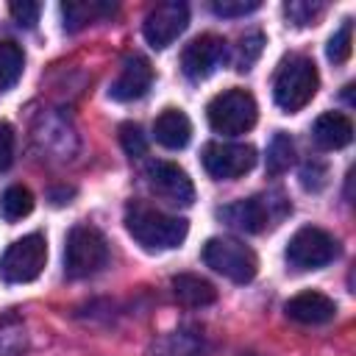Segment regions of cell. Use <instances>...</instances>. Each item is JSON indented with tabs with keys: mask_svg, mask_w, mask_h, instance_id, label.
<instances>
[{
	"mask_svg": "<svg viewBox=\"0 0 356 356\" xmlns=\"http://www.w3.org/2000/svg\"><path fill=\"white\" fill-rule=\"evenodd\" d=\"M339 253L337 239L314 225H306L300 231H295V236L286 245V261L298 270H317L325 267L328 261H334Z\"/></svg>",
	"mask_w": 356,
	"mask_h": 356,
	"instance_id": "cell-8",
	"label": "cell"
},
{
	"mask_svg": "<svg viewBox=\"0 0 356 356\" xmlns=\"http://www.w3.org/2000/svg\"><path fill=\"white\" fill-rule=\"evenodd\" d=\"M222 58H225V39L217 33H203L184 47L181 67H184L186 78L203 81L222 64Z\"/></svg>",
	"mask_w": 356,
	"mask_h": 356,
	"instance_id": "cell-11",
	"label": "cell"
},
{
	"mask_svg": "<svg viewBox=\"0 0 356 356\" xmlns=\"http://www.w3.org/2000/svg\"><path fill=\"white\" fill-rule=\"evenodd\" d=\"M300 184L306 189H320L325 186V167L323 164H306L303 172H300Z\"/></svg>",
	"mask_w": 356,
	"mask_h": 356,
	"instance_id": "cell-29",
	"label": "cell"
},
{
	"mask_svg": "<svg viewBox=\"0 0 356 356\" xmlns=\"http://www.w3.org/2000/svg\"><path fill=\"white\" fill-rule=\"evenodd\" d=\"M31 211H33V195H31L28 186L14 184V186H8V189L3 192V197H0V214H3L8 222H17V220L28 217Z\"/></svg>",
	"mask_w": 356,
	"mask_h": 356,
	"instance_id": "cell-19",
	"label": "cell"
},
{
	"mask_svg": "<svg viewBox=\"0 0 356 356\" xmlns=\"http://www.w3.org/2000/svg\"><path fill=\"white\" fill-rule=\"evenodd\" d=\"M14 145H17L14 128L8 122H0V172L11 167V161H14Z\"/></svg>",
	"mask_w": 356,
	"mask_h": 356,
	"instance_id": "cell-28",
	"label": "cell"
},
{
	"mask_svg": "<svg viewBox=\"0 0 356 356\" xmlns=\"http://www.w3.org/2000/svg\"><path fill=\"white\" fill-rule=\"evenodd\" d=\"M172 295H175L178 303L192 306V309H197V306H209V303L217 300V289H214V284H209L206 278L192 275V273H181V275L172 278Z\"/></svg>",
	"mask_w": 356,
	"mask_h": 356,
	"instance_id": "cell-17",
	"label": "cell"
},
{
	"mask_svg": "<svg viewBox=\"0 0 356 356\" xmlns=\"http://www.w3.org/2000/svg\"><path fill=\"white\" fill-rule=\"evenodd\" d=\"M22 64H25L22 47H19L17 42L0 39V92H3V89H11V86L19 81Z\"/></svg>",
	"mask_w": 356,
	"mask_h": 356,
	"instance_id": "cell-20",
	"label": "cell"
},
{
	"mask_svg": "<svg viewBox=\"0 0 356 356\" xmlns=\"http://www.w3.org/2000/svg\"><path fill=\"white\" fill-rule=\"evenodd\" d=\"M206 114H209V125L217 134L239 136V134H248L256 125L259 108H256V100H253L250 92L234 86V89H225V92L214 95Z\"/></svg>",
	"mask_w": 356,
	"mask_h": 356,
	"instance_id": "cell-3",
	"label": "cell"
},
{
	"mask_svg": "<svg viewBox=\"0 0 356 356\" xmlns=\"http://www.w3.org/2000/svg\"><path fill=\"white\" fill-rule=\"evenodd\" d=\"M292 159H295V145H292V139L286 134L278 131L273 136L270 147H267V172L270 175H281L284 170H289Z\"/></svg>",
	"mask_w": 356,
	"mask_h": 356,
	"instance_id": "cell-21",
	"label": "cell"
},
{
	"mask_svg": "<svg viewBox=\"0 0 356 356\" xmlns=\"http://www.w3.org/2000/svg\"><path fill=\"white\" fill-rule=\"evenodd\" d=\"M323 11H325L323 3H300V0H292V3L284 6V14H286L289 22H295V25H312Z\"/></svg>",
	"mask_w": 356,
	"mask_h": 356,
	"instance_id": "cell-24",
	"label": "cell"
},
{
	"mask_svg": "<svg viewBox=\"0 0 356 356\" xmlns=\"http://www.w3.org/2000/svg\"><path fill=\"white\" fill-rule=\"evenodd\" d=\"M61 14H64V25L67 31H81L108 14H114V6L111 3H100V0H70L61 6Z\"/></svg>",
	"mask_w": 356,
	"mask_h": 356,
	"instance_id": "cell-18",
	"label": "cell"
},
{
	"mask_svg": "<svg viewBox=\"0 0 356 356\" xmlns=\"http://www.w3.org/2000/svg\"><path fill=\"white\" fill-rule=\"evenodd\" d=\"M203 261H206L214 273L225 275V278L234 281V284H248V281H253V275H256V270H259L256 253H253L245 242L228 239V236H211V239L203 245Z\"/></svg>",
	"mask_w": 356,
	"mask_h": 356,
	"instance_id": "cell-5",
	"label": "cell"
},
{
	"mask_svg": "<svg viewBox=\"0 0 356 356\" xmlns=\"http://www.w3.org/2000/svg\"><path fill=\"white\" fill-rule=\"evenodd\" d=\"M312 134H314V142L323 150H339V147L350 145V139H353V122H350L348 114L325 111V114L317 117Z\"/></svg>",
	"mask_w": 356,
	"mask_h": 356,
	"instance_id": "cell-16",
	"label": "cell"
},
{
	"mask_svg": "<svg viewBox=\"0 0 356 356\" xmlns=\"http://www.w3.org/2000/svg\"><path fill=\"white\" fill-rule=\"evenodd\" d=\"M120 142H122V147H125L128 156H142V153L147 150L145 134H142V128H139L136 122H125V125H120Z\"/></svg>",
	"mask_w": 356,
	"mask_h": 356,
	"instance_id": "cell-25",
	"label": "cell"
},
{
	"mask_svg": "<svg viewBox=\"0 0 356 356\" xmlns=\"http://www.w3.org/2000/svg\"><path fill=\"white\" fill-rule=\"evenodd\" d=\"M317 86H320V75L314 61L306 56H292L281 64L273 83V95L278 108H284L286 114H295L306 103H312V97L317 95Z\"/></svg>",
	"mask_w": 356,
	"mask_h": 356,
	"instance_id": "cell-2",
	"label": "cell"
},
{
	"mask_svg": "<svg viewBox=\"0 0 356 356\" xmlns=\"http://www.w3.org/2000/svg\"><path fill=\"white\" fill-rule=\"evenodd\" d=\"M256 164V150L239 142H209L203 147V167L217 181H234L250 172Z\"/></svg>",
	"mask_w": 356,
	"mask_h": 356,
	"instance_id": "cell-9",
	"label": "cell"
},
{
	"mask_svg": "<svg viewBox=\"0 0 356 356\" xmlns=\"http://www.w3.org/2000/svg\"><path fill=\"white\" fill-rule=\"evenodd\" d=\"M189 25V8L186 3L181 0H167V3H159L156 8H150V14L145 17V39L150 47L156 50H164L167 44H172Z\"/></svg>",
	"mask_w": 356,
	"mask_h": 356,
	"instance_id": "cell-10",
	"label": "cell"
},
{
	"mask_svg": "<svg viewBox=\"0 0 356 356\" xmlns=\"http://www.w3.org/2000/svg\"><path fill=\"white\" fill-rule=\"evenodd\" d=\"M284 312H286V317L295 320V323L320 325V323H328V320L337 314V303H334L328 295L309 289V292H300V295L289 298L286 306H284Z\"/></svg>",
	"mask_w": 356,
	"mask_h": 356,
	"instance_id": "cell-14",
	"label": "cell"
},
{
	"mask_svg": "<svg viewBox=\"0 0 356 356\" xmlns=\"http://www.w3.org/2000/svg\"><path fill=\"white\" fill-rule=\"evenodd\" d=\"M47 261V242L42 234H28L11 242L0 259V273L8 284H28L39 278Z\"/></svg>",
	"mask_w": 356,
	"mask_h": 356,
	"instance_id": "cell-7",
	"label": "cell"
},
{
	"mask_svg": "<svg viewBox=\"0 0 356 356\" xmlns=\"http://www.w3.org/2000/svg\"><path fill=\"white\" fill-rule=\"evenodd\" d=\"M150 83H153V67H150V61L145 56H131V58H125V64H122L120 75L114 78L108 95L114 100H120V103H128V100L142 97L150 89Z\"/></svg>",
	"mask_w": 356,
	"mask_h": 356,
	"instance_id": "cell-13",
	"label": "cell"
},
{
	"mask_svg": "<svg viewBox=\"0 0 356 356\" xmlns=\"http://www.w3.org/2000/svg\"><path fill=\"white\" fill-rule=\"evenodd\" d=\"M289 211L286 200H281L278 195H256L248 200H236L225 209H220V220H225L228 225L248 231V234H259L267 225L278 222L284 214Z\"/></svg>",
	"mask_w": 356,
	"mask_h": 356,
	"instance_id": "cell-6",
	"label": "cell"
},
{
	"mask_svg": "<svg viewBox=\"0 0 356 356\" xmlns=\"http://www.w3.org/2000/svg\"><path fill=\"white\" fill-rule=\"evenodd\" d=\"M125 228H128V234L145 250H172L189 234V225H186L184 217H172V214H164L159 209L139 206V203L136 206H128V211H125Z\"/></svg>",
	"mask_w": 356,
	"mask_h": 356,
	"instance_id": "cell-1",
	"label": "cell"
},
{
	"mask_svg": "<svg viewBox=\"0 0 356 356\" xmlns=\"http://www.w3.org/2000/svg\"><path fill=\"white\" fill-rule=\"evenodd\" d=\"M153 136L161 147L181 150V147H186V142L192 136V122L181 108H164L153 122Z\"/></svg>",
	"mask_w": 356,
	"mask_h": 356,
	"instance_id": "cell-15",
	"label": "cell"
},
{
	"mask_svg": "<svg viewBox=\"0 0 356 356\" xmlns=\"http://www.w3.org/2000/svg\"><path fill=\"white\" fill-rule=\"evenodd\" d=\"M108 261V245L106 236L92 225H75L67 234L64 245V270L70 278H86L95 275Z\"/></svg>",
	"mask_w": 356,
	"mask_h": 356,
	"instance_id": "cell-4",
	"label": "cell"
},
{
	"mask_svg": "<svg viewBox=\"0 0 356 356\" xmlns=\"http://www.w3.org/2000/svg\"><path fill=\"white\" fill-rule=\"evenodd\" d=\"M259 53H261V33H248V36H242L239 44H236V53H234L236 70H239V72H248L250 64L259 58Z\"/></svg>",
	"mask_w": 356,
	"mask_h": 356,
	"instance_id": "cell-23",
	"label": "cell"
},
{
	"mask_svg": "<svg viewBox=\"0 0 356 356\" xmlns=\"http://www.w3.org/2000/svg\"><path fill=\"white\" fill-rule=\"evenodd\" d=\"M261 3L259 0H214L211 11L220 17H245L250 11H256Z\"/></svg>",
	"mask_w": 356,
	"mask_h": 356,
	"instance_id": "cell-26",
	"label": "cell"
},
{
	"mask_svg": "<svg viewBox=\"0 0 356 356\" xmlns=\"http://www.w3.org/2000/svg\"><path fill=\"white\" fill-rule=\"evenodd\" d=\"M8 11H11V17H14L17 25H22V28H33V25L39 22V11H42V6H39V3H28V0H22V3H11Z\"/></svg>",
	"mask_w": 356,
	"mask_h": 356,
	"instance_id": "cell-27",
	"label": "cell"
},
{
	"mask_svg": "<svg viewBox=\"0 0 356 356\" xmlns=\"http://www.w3.org/2000/svg\"><path fill=\"white\" fill-rule=\"evenodd\" d=\"M147 181H150V189L172 206H189L195 200V186L189 175L172 161H153L147 167Z\"/></svg>",
	"mask_w": 356,
	"mask_h": 356,
	"instance_id": "cell-12",
	"label": "cell"
},
{
	"mask_svg": "<svg viewBox=\"0 0 356 356\" xmlns=\"http://www.w3.org/2000/svg\"><path fill=\"white\" fill-rule=\"evenodd\" d=\"M350 50H353V22L345 19V22L339 25V31H334V36L328 39L325 53H328V58H331L334 64H345V61L350 58Z\"/></svg>",
	"mask_w": 356,
	"mask_h": 356,
	"instance_id": "cell-22",
	"label": "cell"
}]
</instances>
